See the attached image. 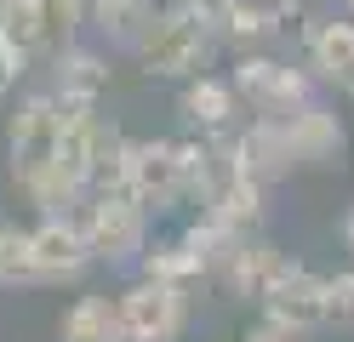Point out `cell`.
Here are the masks:
<instances>
[{"label":"cell","mask_w":354,"mask_h":342,"mask_svg":"<svg viewBox=\"0 0 354 342\" xmlns=\"http://www.w3.org/2000/svg\"><path fill=\"white\" fill-rule=\"evenodd\" d=\"M212 46H217V12L183 0V6L154 12L149 35L138 40V63H143L149 80L154 75H160V80H189V75H201V68H206Z\"/></svg>","instance_id":"cell-1"},{"label":"cell","mask_w":354,"mask_h":342,"mask_svg":"<svg viewBox=\"0 0 354 342\" xmlns=\"http://www.w3.org/2000/svg\"><path fill=\"white\" fill-rule=\"evenodd\" d=\"M80 228L97 251V263H143V251H149V211L126 189H92Z\"/></svg>","instance_id":"cell-2"},{"label":"cell","mask_w":354,"mask_h":342,"mask_svg":"<svg viewBox=\"0 0 354 342\" xmlns=\"http://www.w3.org/2000/svg\"><path fill=\"white\" fill-rule=\"evenodd\" d=\"M189 325V296L183 285H166V280H143L120 291V331L126 342H177Z\"/></svg>","instance_id":"cell-3"},{"label":"cell","mask_w":354,"mask_h":342,"mask_svg":"<svg viewBox=\"0 0 354 342\" xmlns=\"http://www.w3.org/2000/svg\"><path fill=\"white\" fill-rule=\"evenodd\" d=\"M6 143H12V182L46 171L63 143V97H24L6 126Z\"/></svg>","instance_id":"cell-4"},{"label":"cell","mask_w":354,"mask_h":342,"mask_svg":"<svg viewBox=\"0 0 354 342\" xmlns=\"http://www.w3.org/2000/svg\"><path fill=\"white\" fill-rule=\"evenodd\" d=\"M29 245H35L40 285H75V280H86V268L97 263V251H92V240H86V228H80V211L40 217L29 228Z\"/></svg>","instance_id":"cell-5"},{"label":"cell","mask_w":354,"mask_h":342,"mask_svg":"<svg viewBox=\"0 0 354 342\" xmlns=\"http://www.w3.org/2000/svg\"><path fill=\"white\" fill-rule=\"evenodd\" d=\"M229 80L240 91V103L257 108V114H269V120H280V114H292L303 103H315L308 97V75L292 68V63H274V57H240Z\"/></svg>","instance_id":"cell-6"},{"label":"cell","mask_w":354,"mask_h":342,"mask_svg":"<svg viewBox=\"0 0 354 342\" xmlns=\"http://www.w3.org/2000/svg\"><path fill=\"white\" fill-rule=\"evenodd\" d=\"M80 12H86V0H12L0 12V29L24 46V52H63Z\"/></svg>","instance_id":"cell-7"},{"label":"cell","mask_w":354,"mask_h":342,"mask_svg":"<svg viewBox=\"0 0 354 342\" xmlns=\"http://www.w3.org/2000/svg\"><path fill=\"white\" fill-rule=\"evenodd\" d=\"M286 268H292V257H286L280 245H269V240H240L229 257H223V285L234 291V296H246V303H263V296H269L280 280H286Z\"/></svg>","instance_id":"cell-8"},{"label":"cell","mask_w":354,"mask_h":342,"mask_svg":"<svg viewBox=\"0 0 354 342\" xmlns=\"http://www.w3.org/2000/svg\"><path fill=\"white\" fill-rule=\"evenodd\" d=\"M201 217L217 222L234 240L257 234V222H263V182L257 177H240V171H223V177L212 182V194L201 200Z\"/></svg>","instance_id":"cell-9"},{"label":"cell","mask_w":354,"mask_h":342,"mask_svg":"<svg viewBox=\"0 0 354 342\" xmlns=\"http://www.w3.org/2000/svg\"><path fill=\"white\" fill-rule=\"evenodd\" d=\"M280 131H286V149H292L297 166H331L343 154V120L320 103H303L292 114H280Z\"/></svg>","instance_id":"cell-10"},{"label":"cell","mask_w":354,"mask_h":342,"mask_svg":"<svg viewBox=\"0 0 354 342\" xmlns=\"http://www.w3.org/2000/svg\"><path fill=\"white\" fill-rule=\"evenodd\" d=\"M263 314L286 319V325H303V331L331 325V319H326V274L292 263V268H286V280H280L269 296H263Z\"/></svg>","instance_id":"cell-11"},{"label":"cell","mask_w":354,"mask_h":342,"mask_svg":"<svg viewBox=\"0 0 354 342\" xmlns=\"http://www.w3.org/2000/svg\"><path fill=\"white\" fill-rule=\"evenodd\" d=\"M57 342H126L120 331V296L109 291H86L75 296L57 319Z\"/></svg>","instance_id":"cell-12"},{"label":"cell","mask_w":354,"mask_h":342,"mask_svg":"<svg viewBox=\"0 0 354 342\" xmlns=\"http://www.w3.org/2000/svg\"><path fill=\"white\" fill-rule=\"evenodd\" d=\"M177 108H183V120L201 126V131H229L234 114H240V91H234V80H212V75H201V80L183 86Z\"/></svg>","instance_id":"cell-13"},{"label":"cell","mask_w":354,"mask_h":342,"mask_svg":"<svg viewBox=\"0 0 354 342\" xmlns=\"http://www.w3.org/2000/svg\"><path fill=\"white\" fill-rule=\"evenodd\" d=\"M149 23H154V0H92V29L109 46H131L138 52Z\"/></svg>","instance_id":"cell-14"},{"label":"cell","mask_w":354,"mask_h":342,"mask_svg":"<svg viewBox=\"0 0 354 342\" xmlns=\"http://www.w3.org/2000/svg\"><path fill=\"white\" fill-rule=\"evenodd\" d=\"M103 86H109V68L97 52H80V46L57 52V97L63 103H97Z\"/></svg>","instance_id":"cell-15"},{"label":"cell","mask_w":354,"mask_h":342,"mask_svg":"<svg viewBox=\"0 0 354 342\" xmlns=\"http://www.w3.org/2000/svg\"><path fill=\"white\" fill-rule=\"evenodd\" d=\"M308 63L320 68L326 80H354V23H320L315 35H308Z\"/></svg>","instance_id":"cell-16"},{"label":"cell","mask_w":354,"mask_h":342,"mask_svg":"<svg viewBox=\"0 0 354 342\" xmlns=\"http://www.w3.org/2000/svg\"><path fill=\"white\" fill-rule=\"evenodd\" d=\"M280 12L269 6V0H223L217 6V35L223 40H240V46H257V40H269L280 23Z\"/></svg>","instance_id":"cell-17"},{"label":"cell","mask_w":354,"mask_h":342,"mask_svg":"<svg viewBox=\"0 0 354 342\" xmlns=\"http://www.w3.org/2000/svg\"><path fill=\"white\" fill-rule=\"evenodd\" d=\"M0 285H40V268H35V245H29V228L17 222H0Z\"/></svg>","instance_id":"cell-18"},{"label":"cell","mask_w":354,"mask_h":342,"mask_svg":"<svg viewBox=\"0 0 354 342\" xmlns=\"http://www.w3.org/2000/svg\"><path fill=\"white\" fill-rule=\"evenodd\" d=\"M326 319H337V325H354V268H348V274H331V280H326Z\"/></svg>","instance_id":"cell-19"},{"label":"cell","mask_w":354,"mask_h":342,"mask_svg":"<svg viewBox=\"0 0 354 342\" xmlns=\"http://www.w3.org/2000/svg\"><path fill=\"white\" fill-rule=\"evenodd\" d=\"M24 63H29V52L24 46H17L6 29H0V97H6V91L17 86V75H24Z\"/></svg>","instance_id":"cell-20"},{"label":"cell","mask_w":354,"mask_h":342,"mask_svg":"<svg viewBox=\"0 0 354 342\" xmlns=\"http://www.w3.org/2000/svg\"><path fill=\"white\" fill-rule=\"evenodd\" d=\"M246 342H308V331L303 325H286V319H274V314H263L257 325L246 331Z\"/></svg>","instance_id":"cell-21"},{"label":"cell","mask_w":354,"mask_h":342,"mask_svg":"<svg viewBox=\"0 0 354 342\" xmlns=\"http://www.w3.org/2000/svg\"><path fill=\"white\" fill-rule=\"evenodd\" d=\"M343 245H348V251H354V211H348V217H343Z\"/></svg>","instance_id":"cell-22"},{"label":"cell","mask_w":354,"mask_h":342,"mask_svg":"<svg viewBox=\"0 0 354 342\" xmlns=\"http://www.w3.org/2000/svg\"><path fill=\"white\" fill-rule=\"evenodd\" d=\"M240 342H246V336H240Z\"/></svg>","instance_id":"cell-23"}]
</instances>
